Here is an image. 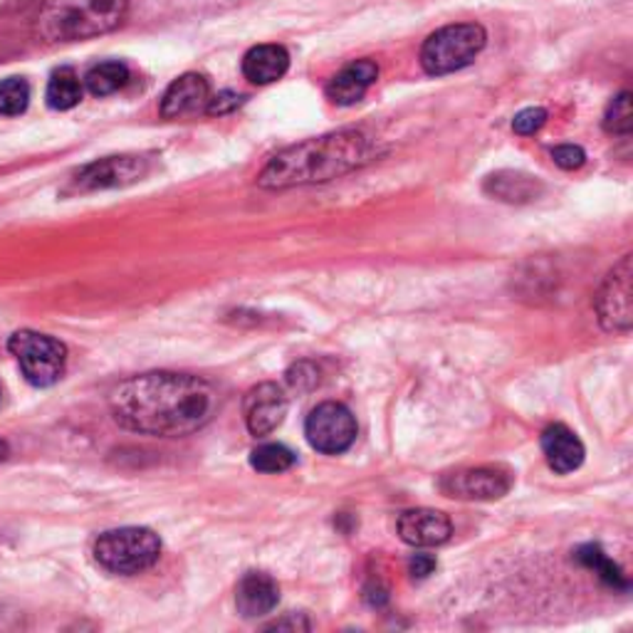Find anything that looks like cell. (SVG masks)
I'll list each match as a JSON object with an SVG mask.
<instances>
[{"label":"cell","mask_w":633,"mask_h":633,"mask_svg":"<svg viewBox=\"0 0 633 633\" xmlns=\"http://www.w3.org/2000/svg\"><path fill=\"white\" fill-rule=\"evenodd\" d=\"M604 129L609 135L626 137L633 129V109H631V92H621V95L611 101L604 115Z\"/></svg>","instance_id":"cb8c5ba5"},{"label":"cell","mask_w":633,"mask_h":633,"mask_svg":"<svg viewBox=\"0 0 633 633\" xmlns=\"http://www.w3.org/2000/svg\"><path fill=\"white\" fill-rule=\"evenodd\" d=\"M288 384L300 391H308L320 384V376H316V369L310 362H300L298 366H292V369L288 372Z\"/></svg>","instance_id":"484cf974"},{"label":"cell","mask_w":633,"mask_h":633,"mask_svg":"<svg viewBox=\"0 0 633 633\" xmlns=\"http://www.w3.org/2000/svg\"><path fill=\"white\" fill-rule=\"evenodd\" d=\"M8 352L15 356L25 379L33 386L45 389V386H53L63 379L67 366V350L55 336L30 330L15 332L8 342Z\"/></svg>","instance_id":"8992f818"},{"label":"cell","mask_w":633,"mask_h":633,"mask_svg":"<svg viewBox=\"0 0 633 633\" xmlns=\"http://www.w3.org/2000/svg\"><path fill=\"white\" fill-rule=\"evenodd\" d=\"M129 13V0H45L37 28L50 43L107 35Z\"/></svg>","instance_id":"3957f363"},{"label":"cell","mask_w":633,"mask_h":633,"mask_svg":"<svg viewBox=\"0 0 633 633\" xmlns=\"http://www.w3.org/2000/svg\"><path fill=\"white\" fill-rule=\"evenodd\" d=\"M376 77H379V67H376L374 60H356V63L346 65L330 79V85H326V97H330L334 105L342 107L356 105V101L369 92Z\"/></svg>","instance_id":"2e32d148"},{"label":"cell","mask_w":633,"mask_h":633,"mask_svg":"<svg viewBox=\"0 0 633 633\" xmlns=\"http://www.w3.org/2000/svg\"><path fill=\"white\" fill-rule=\"evenodd\" d=\"M149 163L144 157H107L82 169L73 179V191L89 193L105 189H125L147 176Z\"/></svg>","instance_id":"9c48e42d"},{"label":"cell","mask_w":633,"mask_h":633,"mask_svg":"<svg viewBox=\"0 0 633 633\" xmlns=\"http://www.w3.org/2000/svg\"><path fill=\"white\" fill-rule=\"evenodd\" d=\"M6 455H8V446H6L3 441H0V461H3Z\"/></svg>","instance_id":"1f68e13d"},{"label":"cell","mask_w":633,"mask_h":633,"mask_svg":"<svg viewBox=\"0 0 633 633\" xmlns=\"http://www.w3.org/2000/svg\"><path fill=\"white\" fill-rule=\"evenodd\" d=\"M543 453L547 458L549 468H552V471L559 475L575 473L577 468L584 463V455H587L584 443H581L579 436L565 423H555V426L545 428Z\"/></svg>","instance_id":"9a60e30c"},{"label":"cell","mask_w":633,"mask_h":633,"mask_svg":"<svg viewBox=\"0 0 633 633\" xmlns=\"http://www.w3.org/2000/svg\"><path fill=\"white\" fill-rule=\"evenodd\" d=\"M127 82H129V67L125 63H117V60L95 65L85 77V85L95 97L115 95V92L125 87Z\"/></svg>","instance_id":"d6986e66"},{"label":"cell","mask_w":633,"mask_h":633,"mask_svg":"<svg viewBox=\"0 0 633 633\" xmlns=\"http://www.w3.org/2000/svg\"><path fill=\"white\" fill-rule=\"evenodd\" d=\"M485 193L505 203H533L543 196V181L523 171H497L485 179Z\"/></svg>","instance_id":"ac0fdd59"},{"label":"cell","mask_w":633,"mask_h":633,"mask_svg":"<svg viewBox=\"0 0 633 633\" xmlns=\"http://www.w3.org/2000/svg\"><path fill=\"white\" fill-rule=\"evenodd\" d=\"M30 101V87L25 79L8 77L0 79V117L23 115Z\"/></svg>","instance_id":"603a6c76"},{"label":"cell","mask_w":633,"mask_h":633,"mask_svg":"<svg viewBox=\"0 0 633 633\" xmlns=\"http://www.w3.org/2000/svg\"><path fill=\"white\" fill-rule=\"evenodd\" d=\"M47 105L53 109H73L82 101V82L75 75V69L63 67L57 69L53 79L47 82Z\"/></svg>","instance_id":"ffe728a7"},{"label":"cell","mask_w":633,"mask_h":633,"mask_svg":"<svg viewBox=\"0 0 633 633\" xmlns=\"http://www.w3.org/2000/svg\"><path fill=\"white\" fill-rule=\"evenodd\" d=\"M376 157L374 141L360 129H342L332 135L304 139L275 154L260 171L258 186L285 191L294 186H312L342 179L372 163Z\"/></svg>","instance_id":"7a4b0ae2"},{"label":"cell","mask_w":633,"mask_h":633,"mask_svg":"<svg viewBox=\"0 0 633 633\" xmlns=\"http://www.w3.org/2000/svg\"><path fill=\"white\" fill-rule=\"evenodd\" d=\"M438 487L458 500H500L513 487V475L500 468H463L446 473Z\"/></svg>","instance_id":"30bf717a"},{"label":"cell","mask_w":633,"mask_h":633,"mask_svg":"<svg viewBox=\"0 0 633 633\" xmlns=\"http://www.w3.org/2000/svg\"><path fill=\"white\" fill-rule=\"evenodd\" d=\"M268 629H310L308 621H294V619H282V621H275V624H270Z\"/></svg>","instance_id":"4dcf8cb0"},{"label":"cell","mask_w":633,"mask_h":633,"mask_svg":"<svg viewBox=\"0 0 633 633\" xmlns=\"http://www.w3.org/2000/svg\"><path fill=\"white\" fill-rule=\"evenodd\" d=\"M280 587L262 571H248L236 589V607L243 619H260L278 607Z\"/></svg>","instance_id":"5bb4252c"},{"label":"cell","mask_w":633,"mask_h":633,"mask_svg":"<svg viewBox=\"0 0 633 633\" xmlns=\"http://www.w3.org/2000/svg\"><path fill=\"white\" fill-rule=\"evenodd\" d=\"M577 561L579 565H584L589 569H594L597 575L607 581L609 587L614 589H629V579L624 571L619 569V565H614L604 552H601L599 545H584L577 549Z\"/></svg>","instance_id":"44dd1931"},{"label":"cell","mask_w":633,"mask_h":633,"mask_svg":"<svg viewBox=\"0 0 633 633\" xmlns=\"http://www.w3.org/2000/svg\"><path fill=\"white\" fill-rule=\"evenodd\" d=\"M211 99V89L206 77L196 73L181 75L171 82L167 95L161 99V117L163 119H179L196 115V111H206Z\"/></svg>","instance_id":"4fadbf2b"},{"label":"cell","mask_w":633,"mask_h":633,"mask_svg":"<svg viewBox=\"0 0 633 633\" xmlns=\"http://www.w3.org/2000/svg\"><path fill=\"white\" fill-rule=\"evenodd\" d=\"M161 555V539L149 527H119L99 535L95 559L111 575H139L154 567Z\"/></svg>","instance_id":"5b68a950"},{"label":"cell","mask_w":633,"mask_h":633,"mask_svg":"<svg viewBox=\"0 0 633 633\" xmlns=\"http://www.w3.org/2000/svg\"><path fill=\"white\" fill-rule=\"evenodd\" d=\"M115 421L135 433L176 438L196 433L216 411V391L193 374L149 372L119 384L109 398Z\"/></svg>","instance_id":"6da1fadb"},{"label":"cell","mask_w":633,"mask_h":633,"mask_svg":"<svg viewBox=\"0 0 633 633\" xmlns=\"http://www.w3.org/2000/svg\"><path fill=\"white\" fill-rule=\"evenodd\" d=\"M288 396L278 384L265 382L248 391L243 401V414L253 436H270L288 416Z\"/></svg>","instance_id":"8fae6325"},{"label":"cell","mask_w":633,"mask_h":633,"mask_svg":"<svg viewBox=\"0 0 633 633\" xmlns=\"http://www.w3.org/2000/svg\"><path fill=\"white\" fill-rule=\"evenodd\" d=\"M547 125V109L543 107H527L523 111H517L515 119H513V129L515 135L519 137H529V135H537L539 129Z\"/></svg>","instance_id":"d4e9b609"},{"label":"cell","mask_w":633,"mask_h":633,"mask_svg":"<svg viewBox=\"0 0 633 633\" xmlns=\"http://www.w3.org/2000/svg\"><path fill=\"white\" fill-rule=\"evenodd\" d=\"M290 67V55L282 45H255L243 57V75L253 85H272L285 77Z\"/></svg>","instance_id":"e0dca14e"},{"label":"cell","mask_w":633,"mask_h":633,"mask_svg":"<svg viewBox=\"0 0 633 633\" xmlns=\"http://www.w3.org/2000/svg\"><path fill=\"white\" fill-rule=\"evenodd\" d=\"M250 465L260 473H285L294 465V453L280 443H265L253 451Z\"/></svg>","instance_id":"7402d4cb"},{"label":"cell","mask_w":633,"mask_h":633,"mask_svg":"<svg viewBox=\"0 0 633 633\" xmlns=\"http://www.w3.org/2000/svg\"><path fill=\"white\" fill-rule=\"evenodd\" d=\"M552 159L559 169H567V171H575L579 167H584L587 154L581 147L575 144H565V147H557L552 149Z\"/></svg>","instance_id":"4316f807"},{"label":"cell","mask_w":633,"mask_h":633,"mask_svg":"<svg viewBox=\"0 0 633 633\" xmlns=\"http://www.w3.org/2000/svg\"><path fill=\"white\" fill-rule=\"evenodd\" d=\"M408 569H411V575L418 577V579H423L428 575H433V569H436V559L431 555H416L411 559V565H408Z\"/></svg>","instance_id":"f1b7e54d"},{"label":"cell","mask_w":633,"mask_h":633,"mask_svg":"<svg viewBox=\"0 0 633 633\" xmlns=\"http://www.w3.org/2000/svg\"><path fill=\"white\" fill-rule=\"evenodd\" d=\"M243 101L240 95H236V92H221V95L216 97H211L208 99V107H206V115H213V117H221V115H228V111L236 109L238 105Z\"/></svg>","instance_id":"83f0119b"},{"label":"cell","mask_w":633,"mask_h":633,"mask_svg":"<svg viewBox=\"0 0 633 633\" xmlns=\"http://www.w3.org/2000/svg\"><path fill=\"white\" fill-rule=\"evenodd\" d=\"M386 589L382 587H366V601H369L372 607H384L386 604Z\"/></svg>","instance_id":"f546056e"},{"label":"cell","mask_w":633,"mask_h":633,"mask_svg":"<svg viewBox=\"0 0 633 633\" xmlns=\"http://www.w3.org/2000/svg\"><path fill=\"white\" fill-rule=\"evenodd\" d=\"M631 255H624L607 275L604 285L597 294L599 322L607 332L626 334L633 324V302H631Z\"/></svg>","instance_id":"ba28073f"},{"label":"cell","mask_w":633,"mask_h":633,"mask_svg":"<svg viewBox=\"0 0 633 633\" xmlns=\"http://www.w3.org/2000/svg\"><path fill=\"white\" fill-rule=\"evenodd\" d=\"M396 529L398 537L411 547H438L448 543L453 535V525L448 515L431 507L406 509V513L398 517Z\"/></svg>","instance_id":"7c38bea8"},{"label":"cell","mask_w":633,"mask_h":633,"mask_svg":"<svg viewBox=\"0 0 633 633\" xmlns=\"http://www.w3.org/2000/svg\"><path fill=\"white\" fill-rule=\"evenodd\" d=\"M304 436H308L314 451L324 455H340L350 451L352 443L356 441V418L344 404H320L308 416Z\"/></svg>","instance_id":"52a82bcc"},{"label":"cell","mask_w":633,"mask_h":633,"mask_svg":"<svg viewBox=\"0 0 633 633\" xmlns=\"http://www.w3.org/2000/svg\"><path fill=\"white\" fill-rule=\"evenodd\" d=\"M487 43V33L480 23L446 25L426 40L421 47V65L428 75H451L475 63Z\"/></svg>","instance_id":"277c9868"}]
</instances>
